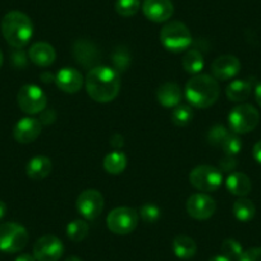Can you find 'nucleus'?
<instances>
[{"label": "nucleus", "instance_id": "f257e3e1", "mask_svg": "<svg viewBox=\"0 0 261 261\" xmlns=\"http://www.w3.org/2000/svg\"><path fill=\"white\" fill-rule=\"evenodd\" d=\"M85 87L89 96L96 102H110L119 94V73L110 67H95L87 73Z\"/></svg>", "mask_w": 261, "mask_h": 261}, {"label": "nucleus", "instance_id": "f03ea898", "mask_svg": "<svg viewBox=\"0 0 261 261\" xmlns=\"http://www.w3.org/2000/svg\"><path fill=\"white\" fill-rule=\"evenodd\" d=\"M220 87L217 80L209 74H195L186 84L185 95L192 107L209 108L215 104L219 97Z\"/></svg>", "mask_w": 261, "mask_h": 261}, {"label": "nucleus", "instance_id": "7ed1b4c3", "mask_svg": "<svg viewBox=\"0 0 261 261\" xmlns=\"http://www.w3.org/2000/svg\"><path fill=\"white\" fill-rule=\"evenodd\" d=\"M2 34L12 47L26 46L34 35V24L29 16L18 11L9 12L2 21Z\"/></svg>", "mask_w": 261, "mask_h": 261}, {"label": "nucleus", "instance_id": "20e7f679", "mask_svg": "<svg viewBox=\"0 0 261 261\" xmlns=\"http://www.w3.org/2000/svg\"><path fill=\"white\" fill-rule=\"evenodd\" d=\"M160 41L163 46L172 53H182L188 49L192 42V35L185 23L172 21L160 31Z\"/></svg>", "mask_w": 261, "mask_h": 261}, {"label": "nucleus", "instance_id": "39448f33", "mask_svg": "<svg viewBox=\"0 0 261 261\" xmlns=\"http://www.w3.org/2000/svg\"><path fill=\"white\" fill-rule=\"evenodd\" d=\"M230 129L236 135L248 134L257 127L260 122V114L257 109L250 104H241L233 108L228 117Z\"/></svg>", "mask_w": 261, "mask_h": 261}, {"label": "nucleus", "instance_id": "423d86ee", "mask_svg": "<svg viewBox=\"0 0 261 261\" xmlns=\"http://www.w3.org/2000/svg\"><path fill=\"white\" fill-rule=\"evenodd\" d=\"M140 215L132 207H115L108 214L107 225L114 234L125 236L134 232L139 224Z\"/></svg>", "mask_w": 261, "mask_h": 261}, {"label": "nucleus", "instance_id": "0eeeda50", "mask_svg": "<svg viewBox=\"0 0 261 261\" xmlns=\"http://www.w3.org/2000/svg\"><path fill=\"white\" fill-rule=\"evenodd\" d=\"M29 243L26 228L17 223H4L0 225V251L14 253L23 250Z\"/></svg>", "mask_w": 261, "mask_h": 261}, {"label": "nucleus", "instance_id": "6e6552de", "mask_svg": "<svg viewBox=\"0 0 261 261\" xmlns=\"http://www.w3.org/2000/svg\"><path fill=\"white\" fill-rule=\"evenodd\" d=\"M190 183L201 192L217 191L223 183L222 170L213 165H199L191 170Z\"/></svg>", "mask_w": 261, "mask_h": 261}, {"label": "nucleus", "instance_id": "1a4fd4ad", "mask_svg": "<svg viewBox=\"0 0 261 261\" xmlns=\"http://www.w3.org/2000/svg\"><path fill=\"white\" fill-rule=\"evenodd\" d=\"M17 102L23 113L35 115L41 113L47 105L46 94L36 85H24L19 89Z\"/></svg>", "mask_w": 261, "mask_h": 261}, {"label": "nucleus", "instance_id": "9d476101", "mask_svg": "<svg viewBox=\"0 0 261 261\" xmlns=\"http://www.w3.org/2000/svg\"><path fill=\"white\" fill-rule=\"evenodd\" d=\"M80 214L87 220H94L99 217L104 209V197L97 190H85L80 193L76 202Z\"/></svg>", "mask_w": 261, "mask_h": 261}, {"label": "nucleus", "instance_id": "9b49d317", "mask_svg": "<svg viewBox=\"0 0 261 261\" xmlns=\"http://www.w3.org/2000/svg\"><path fill=\"white\" fill-rule=\"evenodd\" d=\"M63 252V242L54 234L42 236L34 245V257L37 261H58Z\"/></svg>", "mask_w": 261, "mask_h": 261}, {"label": "nucleus", "instance_id": "f8f14e48", "mask_svg": "<svg viewBox=\"0 0 261 261\" xmlns=\"http://www.w3.org/2000/svg\"><path fill=\"white\" fill-rule=\"evenodd\" d=\"M186 209H187L188 215L193 219L206 220L214 215L217 204H215L214 199L206 193H193L188 197Z\"/></svg>", "mask_w": 261, "mask_h": 261}, {"label": "nucleus", "instance_id": "ddd939ff", "mask_svg": "<svg viewBox=\"0 0 261 261\" xmlns=\"http://www.w3.org/2000/svg\"><path fill=\"white\" fill-rule=\"evenodd\" d=\"M142 12L149 21L163 23L172 18L174 13L172 0H145Z\"/></svg>", "mask_w": 261, "mask_h": 261}, {"label": "nucleus", "instance_id": "4468645a", "mask_svg": "<svg viewBox=\"0 0 261 261\" xmlns=\"http://www.w3.org/2000/svg\"><path fill=\"white\" fill-rule=\"evenodd\" d=\"M241 71V62L234 55H222L212 64L213 77L220 81H227L237 76Z\"/></svg>", "mask_w": 261, "mask_h": 261}, {"label": "nucleus", "instance_id": "2eb2a0df", "mask_svg": "<svg viewBox=\"0 0 261 261\" xmlns=\"http://www.w3.org/2000/svg\"><path fill=\"white\" fill-rule=\"evenodd\" d=\"M42 124L39 119L31 117L22 118L17 122L13 129V137L19 144H30L40 136Z\"/></svg>", "mask_w": 261, "mask_h": 261}, {"label": "nucleus", "instance_id": "dca6fc26", "mask_svg": "<svg viewBox=\"0 0 261 261\" xmlns=\"http://www.w3.org/2000/svg\"><path fill=\"white\" fill-rule=\"evenodd\" d=\"M54 81L63 92L76 94L81 90L82 85H84V77H82L81 72L77 71L76 68L65 67L58 72Z\"/></svg>", "mask_w": 261, "mask_h": 261}, {"label": "nucleus", "instance_id": "f3484780", "mask_svg": "<svg viewBox=\"0 0 261 261\" xmlns=\"http://www.w3.org/2000/svg\"><path fill=\"white\" fill-rule=\"evenodd\" d=\"M29 58L34 64L39 67H49L55 62L57 53L47 42H36L29 50Z\"/></svg>", "mask_w": 261, "mask_h": 261}, {"label": "nucleus", "instance_id": "a211bd4d", "mask_svg": "<svg viewBox=\"0 0 261 261\" xmlns=\"http://www.w3.org/2000/svg\"><path fill=\"white\" fill-rule=\"evenodd\" d=\"M182 97V90L174 82H165L156 91L158 101L165 108H175L180 104Z\"/></svg>", "mask_w": 261, "mask_h": 261}, {"label": "nucleus", "instance_id": "6ab92c4d", "mask_svg": "<svg viewBox=\"0 0 261 261\" xmlns=\"http://www.w3.org/2000/svg\"><path fill=\"white\" fill-rule=\"evenodd\" d=\"M51 169L53 165L50 159L42 155L32 158L26 165L27 175L34 180H41L46 178L51 173Z\"/></svg>", "mask_w": 261, "mask_h": 261}, {"label": "nucleus", "instance_id": "aec40b11", "mask_svg": "<svg viewBox=\"0 0 261 261\" xmlns=\"http://www.w3.org/2000/svg\"><path fill=\"white\" fill-rule=\"evenodd\" d=\"M225 185H227L228 191L232 195L240 196V197H245L246 195H248L251 192V188H252L250 178L245 173L240 172L230 173L228 175Z\"/></svg>", "mask_w": 261, "mask_h": 261}, {"label": "nucleus", "instance_id": "412c9836", "mask_svg": "<svg viewBox=\"0 0 261 261\" xmlns=\"http://www.w3.org/2000/svg\"><path fill=\"white\" fill-rule=\"evenodd\" d=\"M173 252L177 256L178 258H182V260H188V258H192L196 255V251H197V246L196 242L191 237L185 234H179L173 240L172 243Z\"/></svg>", "mask_w": 261, "mask_h": 261}, {"label": "nucleus", "instance_id": "4be33fe9", "mask_svg": "<svg viewBox=\"0 0 261 261\" xmlns=\"http://www.w3.org/2000/svg\"><path fill=\"white\" fill-rule=\"evenodd\" d=\"M251 90H252V86H251L250 82L245 81V80H236L228 85L225 94L230 101L241 102L245 101L250 96Z\"/></svg>", "mask_w": 261, "mask_h": 261}, {"label": "nucleus", "instance_id": "5701e85b", "mask_svg": "<svg viewBox=\"0 0 261 261\" xmlns=\"http://www.w3.org/2000/svg\"><path fill=\"white\" fill-rule=\"evenodd\" d=\"M102 165H104V169L107 170L109 174H120V173L124 172L125 167H127V156H125L122 151L109 152V154L104 158Z\"/></svg>", "mask_w": 261, "mask_h": 261}, {"label": "nucleus", "instance_id": "b1692460", "mask_svg": "<svg viewBox=\"0 0 261 261\" xmlns=\"http://www.w3.org/2000/svg\"><path fill=\"white\" fill-rule=\"evenodd\" d=\"M204 58L197 50H188L182 59V67L187 73L199 74L204 68Z\"/></svg>", "mask_w": 261, "mask_h": 261}, {"label": "nucleus", "instance_id": "393cba45", "mask_svg": "<svg viewBox=\"0 0 261 261\" xmlns=\"http://www.w3.org/2000/svg\"><path fill=\"white\" fill-rule=\"evenodd\" d=\"M233 214L241 222H250L256 214V207L251 200L241 197L233 205Z\"/></svg>", "mask_w": 261, "mask_h": 261}, {"label": "nucleus", "instance_id": "a878e982", "mask_svg": "<svg viewBox=\"0 0 261 261\" xmlns=\"http://www.w3.org/2000/svg\"><path fill=\"white\" fill-rule=\"evenodd\" d=\"M90 227L85 220L76 219L67 225V236L73 242H81L89 234Z\"/></svg>", "mask_w": 261, "mask_h": 261}, {"label": "nucleus", "instance_id": "bb28decb", "mask_svg": "<svg viewBox=\"0 0 261 261\" xmlns=\"http://www.w3.org/2000/svg\"><path fill=\"white\" fill-rule=\"evenodd\" d=\"M192 108L185 104L177 105V107L173 109L172 114H170V119H172L173 124H175L177 127H185V125H187L188 123L192 120Z\"/></svg>", "mask_w": 261, "mask_h": 261}, {"label": "nucleus", "instance_id": "cd10ccee", "mask_svg": "<svg viewBox=\"0 0 261 261\" xmlns=\"http://www.w3.org/2000/svg\"><path fill=\"white\" fill-rule=\"evenodd\" d=\"M243 253V248L238 241L233 238H227L222 243V255L229 258L230 261H240Z\"/></svg>", "mask_w": 261, "mask_h": 261}, {"label": "nucleus", "instance_id": "c85d7f7f", "mask_svg": "<svg viewBox=\"0 0 261 261\" xmlns=\"http://www.w3.org/2000/svg\"><path fill=\"white\" fill-rule=\"evenodd\" d=\"M140 0H117L115 11L122 17H132L140 11Z\"/></svg>", "mask_w": 261, "mask_h": 261}, {"label": "nucleus", "instance_id": "c756f323", "mask_svg": "<svg viewBox=\"0 0 261 261\" xmlns=\"http://www.w3.org/2000/svg\"><path fill=\"white\" fill-rule=\"evenodd\" d=\"M228 136H229V130L224 125L217 124L210 128L209 132H207V141L214 146H222Z\"/></svg>", "mask_w": 261, "mask_h": 261}, {"label": "nucleus", "instance_id": "7c9ffc66", "mask_svg": "<svg viewBox=\"0 0 261 261\" xmlns=\"http://www.w3.org/2000/svg\"><path fill=\"white\" fill-rule=\"evenodd\" d=\"M223 150H224L225 155L229 156H236L238 152L242 149V141H241L240 136L236 134H229V136L225 139V141L222 145Z\"/></svg>", "mask_w": 261, "mask_h": 261}, {"label": "nucleus", "instance_id": "2f4dec72", "mask_svg": "<svg viewBox=\"0 0 261 261\" xmlns=\"http://www.w3.org/2000/svg\"><path fill=\"white\" fill-rule=\"evenodd\" d=\"M139 215L141 217V219L144 220L145 223H155L156 220H159L160 218V209L159 206H156L155 204H145L142 205L141 209H140Z\"/></svg>", "mask_w": 261, "mask_h": 261}, {"label": "nucleus", "instance_id": "473e14b6", "mask_svg": "<svg viewBox=\"0 0 261 261\" xmlns=\"http://www.w3.org/2000/svg\"><path fill=\"white\" fill-rule=\"evenodd\" d=\"M240 261H261V247H252L243 251Z\"/></svg>", "mask_w": 261, "mask_h": 261}, {"label": "nucleus", "instance_id": "72a5a7b5", "mask_svg": "<svg viewBox=\"0 0 261 261\" xmlns=\"http://www.w3.org/2000/svg\"><path fill=\"white\" fill-rule=\"evenodd\" d=\"M236 167H237V162H236L234 156L227 155V156L220 162V168H222V170H224V172H232Z\"/></svg>", "mask_w": 261, "mask_h": 261}, {"label": "nucleus", "instance_id": "f704fd0d", "mask_svg": "<svg viewBox=\"0 0 261 261\" xmlns=\"http://www.w3.org/2000/svg\"><path fill=\"white\" fill-rule=\"evenodd\" d=\"M110 144H112L113 147H115V149H120V147L123 146V137L120 136V135H114V136L112 137V140H110Z\"/></svg>", "mask_w": 261, "mask_h": 261}, {"label": "nucleus", "instance_id": "c9c22d12", "mask_svg": "<svg viewBox=\"0 0 261 261\" xmlns=\"http://www.w3.org/2000/svg\"><path fill=\"white\" fill-rule=\"evenodd\" d=\"M252 154H253V158H255L256 162H257L258 164H261V141L256 142L255 146H253Z\"/></svg>", "mask_w": 261, "mask_h": 261}, {"label": "nucleus", "instance_id": "e433bc0d", "mask_svg": "<svg viewBox=\"0 0 261 261\" xmlns=\"http://www.w3.org/2000/svg\"><path fill=\"white\" fill-rule=\"evenodd\" d=\"M14 261H36V258L32 255H30V253H22Z\"/></svg>", "mask_w": 261, "mask_h": 261}, {"label": "nucleus", "instance_id": "4c0bfd02", "mask_svg": "<svg viewBox=\"0 0 261 261\" xmlns=\"http://www.w3.org/2000/svg\"><path fill=\"white\" fill-rule=\"evenodd\" d=\"M255 99L261 108V84H258L255 89Z\"/></svg>", "mask_w": 261, "mask_h": 261}, {"label": "nucleus", "instance_id": "58836bf2", "mask_svg": "<svg viewBox=\"0 0 261 261\" xmlns=\"http://www.w3.org/2000/svg\"><path fill=\"white\" fill-rule=\"evenodd\" d=\"M209 261H230V260L228 257H225L224 255H217L214 256V257L210 258Z\"/></svg>", "mask_w": 261, "mask_h": 261}, {"label": "nucleus", "instance_id": "ea45409f", "mask_svg": "<svg viewBox=\"0 0 261 261\" xmlns=\"http://www.w3.org/2000/svg\"><path fill=\"white\" fill-rule=\"evenodd\" d=\"M7 213V205L3 201H0V219L6 215Z\"/></svg>", "mask_w": 261, "mask_h": 261}, {"label": "nucleus", "instance_id": "a19ab883", "mask_svg": "<svg viewBox=\"0 0 261 261\" xmlns=\"http://www.w3.org/2000/svg\"><path fill=\"white\" fill-rule=\"evenodd\" d=\"M65 261H82V260L80 257H77V256H69Z\"/></svg>", "mask_w": 261, "mask_h": 261}, {"label": "nucleus", "instance_id": "79ce46f5", "mask_svg": "<svg viewBox=\"0 0 261 261\" xmlns=\"http://www.w3.org/2000/svg\"><path fill=\"white\" fill-rule=\"evenodd\" d=\"M2 64H3V53L0 50V67H2Z\"/></svg>", "mask_w": 261, "mask_h": 261}]
</instances>
